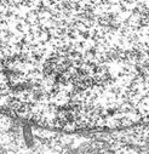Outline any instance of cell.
<instances>
[{"instance_id": "obj_1", "label": "cell", "mask_w": 149, "mask_h": 154, "mask_svg": "<svg viewBox=\"0 0 149 154\" xmlns=\"http://www.w3.org/2000/svg\"><path fill=\"white\" fill-rule=\"evenodd\" d=\"M0 112L61 131L149 124V0H0Z\"/></svg>"}]
</instances>
